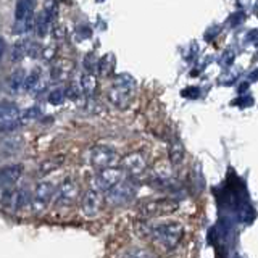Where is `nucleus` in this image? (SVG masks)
<instances>
[{
	"mask_svg": "<svg viewBox=\"0 0 258 258\" xmlns=\"http://www.w3.org/2000/svg\"><path fill=\"white\" fill-rule=\"evenodd\" d=\"M136 92H137V81L131 75H127V73H119L111 81V87L108 91V100L113 107H116L119 110H126L133 103Z\"/></svg>",
	"mask_w": 258,
	"mask_h": 258,
	"instance_id": "obj_1",
	"label": "nucleus"
},
{
	"mask_svg": "<svg viewBox=\"0 0 258 258\" xmlns=\"http://www.w3.org/2000/svg\"><path fill=\"white\" fill-rule=\"evenodd\" d=\"M137 194V184L131 179V177H124L118 184H115L108 190H105V202L111 207H121L129 204Z\"/></svg>",
	"mask_w": 258,
	"mask_h": 258,
	"instance_id": "obj_2",
	"label": "nucleus"
},
{
	"mask_svg": "<svg viewBox=\"0 0 258 258\" xmlns=\"http://www.w3.org/2000/svg\"><path fill=\"white\" fill-rule=\"evenodd\" d=\"M34 2L32 0H16L13 29L16 34H28L34 29Z\"/></svg>",
	"mask_w": 258,
	"mask_h": 258,
	"instance_id": "obj_3",
	"label": "nucleus"
},
{
	"mask_svg": "<svg viewBox=\"0 0 258 258\" xmlns=\"http://www.w3.org/2000/svg\"><path fill=\"white\" fill-rule=\"evenodd\" d=\"M150 236L165 248H173L182 237V226L179 223H161L152 226Z\"/></svg>",
	"mask_w": 258,
	"mask_h": 258,
	"instance_id": "obj_4",
	"label": "nucleus"
},
{
	"mask_svg": "<svg viewBox=\"0 0 258 258\" xmlns=\"http://www.w3.org/2000/svg\"><path fill=\"white\" fill-rule=\"evenodd\" d=\"M87 160L89 165L95 169H103L108 166H115L118 163V152L110 147V145L97 144L94 147L89 149L87 152Z\"/></svg>",
	"mask_w": 258,
	"mask_h": 258,
	"instance_id": "obj_5",
	"label": "nucleus"
},
{
	"mask_svg": "<svg viewBox=\"0 0 258 258\" xmlns=\"http://www.w3.org/2000/svg\"><path fill=\"white\" fill-rule=\"evenodd\" d=\"M55 185L50 181H40L34 192H32V197H31V212L34 215H40L44 213L47 207L52 204V200L55 197Z\"/></svg>",
	"mask_w": 258,
	"mask_h": 258,
	"instance_id": "obj_6",
	"label": "nucleus"
},
{
	"mask_svg": "<svg viewBox=\"0 0 258 258\" xmlns=\"http://www.w3.org/2000/svg\"><path fill=\"white\" fill-rule=\"evenodd\" d=\"M124 171L119 166H108L103 169H97L95 176L91 181V187L95 190L105 192L110 187H113L115 184H118L121 179H124Z\"/></svg>",
	"mask_w": 258,
	"mask_h": 258,
	"instance_id": "obj_7",
	"label": "nucleus"
},
{
	"mask_svg": "<svg viewBox=\"0 0 258 258\" xmlns=\"http://www.w3.org/2000/svg\"><path fill=\"white\" fill-rule=\"evenodd\" d=\"M79 197V185L75 177H64L58 189L55 190V205L56 207H71Z\"/></svg>",
	"mask_w": 258,
	"mask_h": 258,
	"instance_id": "obj_8",
	"label": "nucleus"
},
{
	"mask_svg": "<svg viewBox=\"0 0 258 258\" xmlns=\"http://www.w3.org/2000/svg\"><path fill=\"white\" fill-rule=\"evenodd\" d=\"M119 168L123 169L126 176L137 177L147 169V160L141 152H131L119 160Z\"/></svg>",
	"mask_w": 258,
	"mask_h": 258,
	"instance_id": "obj_9",
	"label": "nucleus"
},
{
	"mask_svg": "<svg viewBox=\"0 0 258 258\" xmlns=\"http://www.w3.org/2000/svg\"><path fill=\"white\" fill-rule=\"evenodd\" d=\"M102 204H103L102 192L91 187L89 190H86V194L83 196V200H81V212H83V215L86 218H94L100 213Z\"/></svg>",
	"mask_w": 258,
	"mask_h": 258,
	"instance_id": "obj_10",
	"label": "nucleus"
},
{
	"mask_svg": "<svg viewBox=\"0 0 258 258\" xmlns=\"http://www.w3.org/2000/svg\"><path fill=\"white\" fill-rule=\"evenodd\" d=\"M31 197L32 194L26 187H18V189L13 187L7 202V208L12 210V212H21V210L31 205Z\"/></svg>",
	"mask_w": 258,
	"mask_h": 258,
	"instance_id": "obj_11",
	"label": "nucleus"
},
{
	"mask_svg": "<svg viewBox=\"0 0 258 258\" xmlns=\"http://www.w3.org/2000/svg\"><path fill=\"white\" fill-rule=\"evenodd\" d=\"M176 208H177V204L173 200H152L142 205L141 212L145 216H161V215H168L174 212Z\"/></svg>",
	"mask_w": 258,
	"mask_h": 258,
	"instance_id": "obj_12",
	"label": "nucleus"
},
{
	"mask_svg": "<svg viewBox=\"0 0 258 258\" xmlns=\"http://www.w3.org/2000/svg\"><path fill=\"white\" fill-rule=\"evenodd\" d=\"M37 53H39V45L28 39L18 40L12 48V58L15 61H21L23 58H26V56H32V58H34Z\"/></svg>",
	"mask_w": 258,
	"mask_h": 258,
	"instance_id": "obj_13",
	"label": "nucleus"
},
{
	"mask_svg": "<svg viewBox=\"0 0 258 258\" xmlns=\"http://www.w3.org/2000/svg\"><path fill=\"white\" fill-rule=\"evenodd\" d=\"M55 18V8L53 7H45L42 12L39 13V16L34 20V29L37 32L39 37H45L48 34L52 23Z\"/></svg>",
	"mask_w": 258,
	"mask_h": 258,
	"instance_id": "obj_14",
	"label": "nucleus"
},
{
	"mask_svg": "<svg viewBox=\"0 0 258 258\" xmlns=\"http://www.w3.org/2000/svg\"><path fill=\"white\" fill-rule=\"evenodd\" d=\"M23 174L21 165H8L0 168V187H7V185H15Z\"/></svg>",
	"mask_w": 258,
	"mask_h": 258,
	"instance_id": "obj_15",
	"label": "nucleus"
},
{
	"mask_svg": "<svg viewBox=\"0 0 258 258\" xmlns=\"http://www.w3.org/2000/svg\"><path fill=\"white\" fill-rule=\"evenodd\" d=\"M95 86H97V79H95V73L94 71H84L83 76H81V94H83L86 99H92L95 94Z\"/></svg>",
	"mask_w": 258,
	"mask_h": 258,
	"instance_id": "obj_16",
	"label": "nucleus"
},
{
	"mask_svg": "<svg viewBox=\"0 0 258 258\" xmlns=\"http://www.w3.org/2000/svg\"><path fill=\"white\" fill-rule=\"evenodd\" d=\"M23 139L21 137H7L2 142H0V153L5 157L8 155H15L23 149Z\"/></svg>",
	"mask_w": 258,
	"mask_h": 258,
	"instance_id": "obj_17",
	"label": "nucleus"
},
{
	"mask_svg": "<svg viewBox=\"0 0 258 258\" xmlns=\"http://www.w3.org/2000/svg\"><path fill=\"white\" fill-rule=\"evenodd\" d=\"M20 108L18 105L13 102H0V119H7V118H13L18 116Z\"/></svg>",
	"mask_w": 258,
	"mask_h": 258,
	"instance_id": "obj_18",
	"label": "nucleus"
},
{
	"mask_svg": "<svg viewBox=\"0 0 258 258\" xmlns=\"http://www.w3.org/2000/svg\"><path fill=\"white\" fill-rule=\"evenodd\" d=\"M24 79H26V71H24V70H16L10 76V87H12L13 92L23 91Z\"/></svg>",
	"mask_w": 258,
	"mask_h": 258,
	"instance_id": "obj_19",
	"label": "nucleus"
},
{
	"mask_svg": "<svg viewBox=\"0 0 258 258\" xmlns=\"http://www.w3.org/2000/svg\"><path fill=\"white\" fill-rule=\"evenodd\" d=\"M169 158L174 165L181 163L182 158H184V149L179 141H173V144L169 145Z\"/></svg>",
	"mask_w": 258,
	"mask_h": 258,
	"instance_id": "obj_20",
	"label": "nucleus"
},
{
	"mask_svg": "<svg viewBox=\"0 0 258 258\" xmlns=\"http://www.w3.org/2000/svg\"><path fill=\"white\" fill-rule=\"evenodd\" d=\"M23 124V119L20 118H7V119H0V133H12L15 129H18Z\"/></svg>",
	"mask_w": 258,
	"mask_h": 258,
	"instance_id": "obj_21",
	"label": "nucleus"
},
{
	"mask_svg": "<svg viewBox=\"0 0 258 258\" xmlns=\"http://www.w3.org/2000/svg\"><path fill=\"white\" fill-rule=\"evenodd\" d=\"M39 81H40V73L39 71H31L29 75H26V79H24V84H23V91L31 92L39 86Z\"/></svg>",
	"mask_w": 258,
	"mask_h": 258,
	"instance_id": "obj_22",
	"label": "nucleus"
},
{
	"mask_svg": "<svg viewBox=\"0 0 258 258\" xmlns=\"http://www.w3.org/2000/svg\"><path fill=\"white\" fill-rule=\"evenodd\" d=\"M63 163V157H53L50 160H45L42 165H40V174H47V173H52L55 171L56 168Z\"/></svg>",
	"mask_w": 258,
	"mask_h": 258,
	"instance_id": "obj_23",
	"label": "nucleus"
},
{
	"mask_svg": "<svg viewBox=\"0 0 258 258\" xmlns=\"http://www.w3.org/2000/svg\"><path fill=\"white\" fill-rule=\"evenodd\" d=\"M110 56H111V55H105L102 60L97 61V68H99V71H100V75H102V76H108V75H110V71L113 70V61H108V60H110Z\"/></svg>",
	"mask_w": 258,
	"mask_h": 258,
	"instance_id": "obj_24",
	"label": "nucleus"
},
{
	"mask_svg": "<svg viewBox=\"0 0 258 258\" xmlns=\"http://www.w3.org/2000/svg\"><path fill=\"white\" fill-rule=\"evenodd\" d=\"M64 99H67V94H64V91H61V89H56V91L50 92V95H48V102L53 105H60Z\"/></svg>",
	"mask_w": 258,
	"mask_h": 258,
	"instance_id": "obj_25",
	"label": "nucleus"
},
{
	"mask_svg": "<svg viewBox=\"0 0 258 258\" xmlns=\"http://www.w3.org/2000/svg\"><path fill=\"white\" fill-rule=\"evenodd\" d=\"M126 258H153L147 250H142V248H133L129 250L126 253Z\"/></svg>",
	"mask_w": 258,
	"mask_h": 258,
	"instance_id": "obj_26",
	"label": "nucleus"
},
{
	"mask_svg": "<svg viewBox=\"0 0 258 258\" xmlns=\"http://www.w3.org/2000/svg\"><path fill=\"white\" fill-rule=\"evenodd\" d=\"M232 60H234V53L232 52H226L224 56H223V64H224V67H229V64L232 63Z\"/></svg>",
	"mask_w": 258,
	"mask_h": 258,
	"instance_id": "obj_27",
	"label": "nucleus"
},
{
	"mask_svg": "<svg viewBox=\"0 0 258 258\" xmlns=\"http://www.w3.org/2000/svg\"><path fill=\"white\" fill-rule=\"evenodd\" d=\"M5 50H7V44H5V40H4V39H0V60L4 58Z\"/></svg>",
	"mask_w": 258,
	"mask_h": 258,
	"instance_id": "obj_28",
	"label": "nucleus"
}]
</instances>
